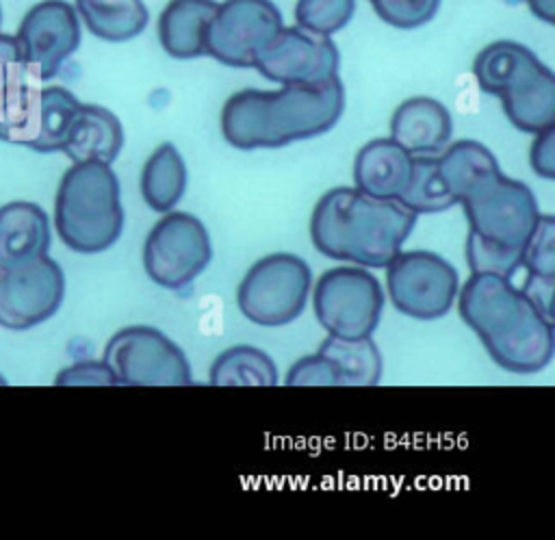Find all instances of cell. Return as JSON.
I'll return each instance as SVG.
<instances>
[{
	"mask_svg": "<svg viewBox=\"0 0 555 540\" xmlns=\"http://www.w3.org/2000/svg\"><path fill=\"white\" fill-rule=\"evenodd\" d=\"M436 165L447 191L466 213L470 271L512 278L520 269L522 249L540 219L533 191L505 176L494 154L473 139L447 145L436 156Z\"/></svg>",
	"mask_w": 555,
	"mask_h": 540,
	"instance_id": "6da1fadb",
	"label": "cell"
},
{
	"mask_svg": "<svg viewBox=\"0 0 555 540\" xmlns=\"http://www.w3.org/2000/svg\"><path fill=\"white\" fill-rule=\"evenodd\" d=\"M457 310L501 369L529 375L553 360V321L509 278L494 271H470L464 286L457 288Z\"/></svg>",
	"mask_w": 555,
	"mask_h": 540,
	"instance_id": "7a4b0ae2",
	"label": "cell"
},
{
	"mask_svg": "<svg viewBox=\"0 0 555 540\" xmlns=\"http://www.w3.org/2000/svg\"><path fill=\"white\" fill-rule=\"evenodd\" d=\"M345 111L338 76L321 85H282V89H243L221 108L223 139L238 150L284 147L319 137L336 126Z\"/></svg>",
	"mask_w": 555,
	"mask_h": 540,
	"instance_id": "3957f363",
	"label": "cell"
},
{
	"mask_svg": "<svg viewBox=\"0 0 555 540\" xmlns=\"http://www.w3.org/2000/svg\"><path fill=\"white\" fill-rule=\"evenodd\" d=\"M416 217L397 200L373 197L358 187H334L312 208L310 239L327 258L379 269L401 252Z\"/></svg>",
	"mask_w": 555,
	"mask_h": 540,
	"instance_id": "277c9868",
	"label": "cell"
},
{
	"mask_svg": "<svg viewBox=\"0 0 555 540\" xmlns=\"http://www.w3.org/2000/svg\"><path fill=\"white\" fill-rule=\"evenodd\" d=\"M54 228L78 254H100L117 243L124 206L117 173L108 163L82 160L63 173L54 197Z\"/></svg>",
	"mask_w": 555,
	"mask_h": 540,
	"instance_id": "5b68a950",
	"label": "cell"
},
{
	"mask_svg": "<svg viewBox=\"0 0 555 540\" xmlns=\"http://www.w3.org/2000/svg\"><path fill=\"white\" fill-rule=\"evenodd\" d=\"M483 93L501 98L507 119L522 132L535 134L555 124V76L518 41H492L473 63Z\"/></svg>",
	"mask_w": 555,
	"mask_h": 540,
	"instance_id": "8992f818",
	"label": "cell"
},
{
	"mask_svg": "<svg viewBox=\"0 0 555 540\" xmlns=\"http://www.w3.org/2000/svg\"><path fill=\"white\" fill-rule=\"evenodd\" d=\"M312 271L308 262L291 252H273L256 260L236 288L243 317L262 327L295 321L308 301Z\"/></svg>",
	"mask_w": 555,
	"mask_h": 540,
	"instance_id": "52a82bcc",
	"label": "cell"
},
{
	"mask_svg": "<svg viewBox=\"0 0 555 540\" xmlns=\"http://www.w3.org/2000/svg\"><path fill=\"white\" fill-rule=\"evenodd\" d=\"M212 243L204 221L184 210H167L143 243V269L167 291H184L210 265Z\"/></svg>",
	"mask_w": 555,
	"mask_h": 540,
	"instance_id": "ba28073f",
	"label": "cell"
},
{
	"mask_svg": "<svg viewBox=\"0 0 555 540\" xmlns=\"http://www.w3.org/2000/svg\"><path fill=\"white\" fill-rule=\"evenodd\" d=\"M312 310L327 334L366 338L379 325L384 291L366 267H334L317 280L312 288Z\"/></svg>",
	"mask_w": 555,
	"mask_h": 540,
	"instance_id": "9c48e42d",
	"label": "cell"
},
{
	"mask_svg": "<svg viewBox=\"0 0 555 540\" xmlns=\"http://www.w3.org/2000/svg\"><path fill=\"white\" fill-rule=\"evenodd\" d=\"M102 360L121 386H186L193 382L184 351L152 325H128L115 332Z\"/></svg>",
	"mask_w": 555,
	"mask_h": 540,
	"instance_id": "30bf717a",
	"label": "cell"
},
{
	"mask_svg": "<svg viewBox=\"0 0 555 540\" xmlns=\"http://www.w3.org/2000/svg\"><path fill=\"white\" fill-rule=\"evenodd\" d=\"M386 288L392 306L416 321L444 317L460 288L455 267L427 249L399 252L386 265Z\"/></svg>",
	"mask_w": 555,
	"mask_h": 540,
	"instance_id": "8fae6325",
	"label": "cell"
},
{
	"mask_svg": "<svg viewBox=\"0 0 555 540\" xmlns=\"http://www.w3.org/2000/svg\"><path fill=\"white\" fill-rule=\"evenodd\" d=\"M280 28L282 13L271 0H225L208 24L206 54L230 67H254Z\"/></svg>",
	"mask_w": 555,
	"mask_h": 540,
	"instance_id": "7c38bea8",
	"label": "cell"
},
{
	"mask_svg": "<svg viewBox=\"0 0 555 540\" xmlns=\"http://www.w3.org/2000/svg\"><path fill=\"white\" fill-rule=\"evenodd\" d=\"M65 297V275L48 254L0 269V325L28 330L56 314Z\"/></svg>",
	"mask_w": 555,
	"mask_h": 540,
	"instance_id": "4fadbf2b",
	"label": "cell"
},
{
	"mask_svg": "<svg viewBox=\"0 0 555 540\" xmlns=\"http://www.w3.org/2000/svg\"><path fill=\"white\" fill-rule=\"evenodd\" d=\"M384 362L379 347L366 338L327 336L317 353L299 358L286 373L288 386H375Z\"/></svg>",
	"mask_w": 555,
	"mask_h": 540,
	"instance_id": "5bb4252c",
	"label": "cell"
},
{
	"mask_svg": "<svg viewBox=\"0 0 555 540\" xmlns=\"http://www.w3.org/2000/svg\"><path fill=\"white\" fill-rule=\"evenodd\" d=\"M24 63L46 82L80 46L76 9L65 0H43L26 11L15 35Z\"/></svg>",
	"mask_w": 555,
	"mask_h": 540,
	"instance_id": "9a60e30c",
	"label": "cell"
},
{
	"mask_svg": "<svg viewBox=\"0 0 555 540\" xmlns=\"http://www.w3.org/2000/svg\"><path fill=\"white\" fill-rule=\"evenodd\" d=\"M338 48L325 35L299 26L280 28L256 59V69L280 85H321L338 76Z\"/></svg>",
	"mask_w": 555,
	"mask_h": 540,
	"instance_id": "2e32d148",
	"label": "cell"
},
{
	"mask_svg": "<svg viewBox=\"0 0 555 540\" xmlns=\"http://www.w3.org/2000/svg\"><path fill=\"white\" fill-rule=\"evenodd\" d=\"M43 80L24 63L15 37L0 33V141L33 145Z\"/></svg>",
	"mask_w": 555,
	"mask_h": 540,
	"instance_id": "e0dca14e",
	"label": "cell"
},
{
	"mask_svg": "<svg viewBox=\"0 0 555 540\" xmlns=\"http://www.w3.org/2000/svg\"><path fill=\"white\" fill-rule=\"evenodd\" d=\"M453 134V119L447 106L427 95L403 100L390 119V139L412 156L440 154Z\"/></svg>",
	"mask_w": 555,
	"mask_h": 540,
	"instance_id": "ac0fdd59",
	"label": "cell"
},
{
	"mask_svg": "<svg viewBox=\"0 0 555 540\" xmlns=\"http://www.w3.org/2000/svg\"><path fill=\"white\" fill-rule=\"evenodd\" d=\"M412 158L395 139H371L356 154L353 182L373 197L399 200L410 182Z\"/></svg>",
	"mask_w": 555,
	"mask_h": 540,
	"instance_id": "d6986e66",
	"label": "cell"
},
{
	"mask_svg": "<svg viewBox=\"0 0 555 540\" xmlns=\"http://www.w3.org/2000/svg\"><path fill=\"white\" fill-rule=\"evenodd\" d=\"M50 221L41 206L24 200L0 206V269L48 254Z\"/></svg>",
	"mask_w": 555,
	"mask_h": 540,
	"instance_id": "ffe728a7",
	"label": "cell"
},
{
	"mask_svg": "<svg viewBox=\"0 0 555 540\" xmlns=\"http://www.w3.org/2000/svg\"><path fill=\"white\" fill-rule=\"evenodd\" d=\"M124 147V128L115 113L98 104L78 106L61 152L72 163L102 160L113 163Z\"/></svg>",
	"mask_w": 555,
	"mask_h": 540,
	"instance_id": "44dd1931",
	"label": "cell"
},
{
	"mask_svg": "<svg viewBox=\"0 0 555 540\" xmlns=\"http://www.w3.org/2000/svg\"><path fill=\"white\" fill-rule=\"evenodd\" d=\"M217 7L215 0H169L158 15L163 50L180 61L206 54V33Z\"/></svg>",
	"mask_w": 555,
	"mask_h": 540,
	"instance_id": "7402d4cb",
	"label": "cell"
},
{
	"mask_svg": "<svg viewBox=\"0 0 555 540\" xmlns=\"http://www.w3.org/2000/svg\"><path fill=\"white\" fill-rule=\"evenodd\" d=\"M555 219L540 215L525 249L520 269L527 271L522 286H518L538 310L553 321V286H555Z\"/></svg>",
	"mask_w": 555,
	"mask_h": 540,
	"instance_id": "603a6c76",
	"label": "cell"
},
{
	"mask_svg": "<svg viewBox=\"0 0 555 540\" xmlns=\"http://www.w3.org/2000/svg\"><path fill=\"white\" fill-rule=\"evenodd\" d=\"M186 180L189 171L182 154L173 143L165 141L150 154L141 169V197L152 210L167 213L182 200Z\"/></svg>",
	"mask_w": 555,
	"mask_h": 540,
	"instance_id": "cb8c5ba5",
	"label": "cell"
},
{
	"mask_svg": "<svg viewBox=\"0 0 555 540\" xmlns=\"http://www.w3.org/2000/svg\"><path fill=\"white\" fill-rule=\"evenodd\" d=\"M76 11L91 35L113 43L134 39L150 20L143 0H76Z\"/></svg>",
	"mask_w": 555,
	"mask_h": 540,
	"instance_id": "d4e9b609",
	"label": "cell"
},
{
	"mask_svg": "<svg viewBox=\"0 0 555 540\" xmlns=\"http://www.w3.org/2000/svg\"><path fill=\"white\" fill-rule=\"evenodd\" d=\"M208 382L212 386H275L278 367L260 347L234 345L212 360Z\"/></svg>",
	"mask_w": 555,
	"mask_h": 540,
	"instance_id": "484cf974",
	"label": "cell"
},
{
	"mask_svg": "<svg viewBox=\"0 0 555 540\" xmlns=\"http://www.w3.org/2000/svg\"><path fill=\"white\" fill-rule=\"evenodd\" d=\"M78 98L65 87H43L37 121V137L30 145L35 152H61L69 124L78 111Z\"/></svg>",
	"mask_w": 555,
	"mask_h": 540,
	"instance_id": "4316f807",
	"label": "cell"
},
{
	"mask_svg": "<svg viewBox=\"0 0 555 540\" xmlns=\"http://www.w3.org/2000/svg\"><path fill=\"white\" fill-rule=\"evenodd\" d=\"M401 206L412 210L414 215L423 213H442L455 206L453 195L447 191L436 156H414L412 158V173L405 191L397 200Z\"/></svg>",
	"mask_w": 555,
	"mask_h": 540,
	"instance_id": "83f0119b",
	"label": "cell"
},
{
	"mask_svg": "<svg viewBox=\"0 0 555 540\" xmlns=\"http://www.w3.org/2000/svg\"><path fill=\"white\" fill-rule=\"evenodd\" d=\"M356 11V0H297L295 22L317 35H334L345 28Z\"/></svg>",
	"mask_w": 555,
	"mask_h": 540,
	"instance_id": "f1b7e54d",
	"label": "cell"
},
{
	"mask_svg": "<svg viewBox=\"0 0 555 540\" xmlns=\"http://www.w3.org/2000/svg\"><path fill=\"white\" fill-rule=\"evenodd\" d=\"M386 24L395 28H418L434 20L440 0H369Z\"/></svg>",
	"mask_w": 555,
	"mask_h": 540,
	"instance_id": "f546056e",
	"label": "cell"
},
{
	"mask_svg": "<svg viewBox=\"0 0 555 540\" xmlns=\"http://www.w3.org/2000/svg\"><path fill=\"white\" fill-rule=\"evenodd\" d=\"M54 384L76 386V384H117L113 371L104 360H80L67 369H63Z\"/></svg>",
	"mask_w": 555,
	"mask_h": 540,
	"instance_id": "4dcf8cb0",
	"label": "cell"
},
{
	"mask_svg": "<svg viewBox=\"0 0 555 540\" xmlns=\"http://www.w3.org/2000/svg\"><path fill=\"white\" fill-rule=\"evenodd\" d=\"M529 158H531V169L538 176L546 180L555 178V126H548L535 132Z\"/></svg>",
	"mask_w": 555,
	"mask_h": 540,
	"instance_id": "1f68e13d",
	"label": "cell"
},
{
	"mask_svg": "<svg viewBox=\"0 0 555 540\" xmlns=\"http://www.w3.org/2000/svg\"><path fill=\"white\" fill-rule=\"evenodd\" d=\"M527 4L538 20L546 24L555 22V0H527Z\"/></svg>",
	"mask_w": 555,
	"mask_h": 540,
	"instance_id": "d6a6232c",
	"label": "cell"
},
{
	"mask_svg": "<svg viewBox=\"0 0 555 540\" xmlns=\"http://www.w3.org/2000/svg\"><path fill=\"white\" fill-rule=\"evenodd\" d=\"M0 20H2V13H0Z\"/></svg>",
	"mask_w": 555,
	"mask_h": 540,
	"instance_id": "836d02e7",
	"label": "cell"
}]
</instances>
